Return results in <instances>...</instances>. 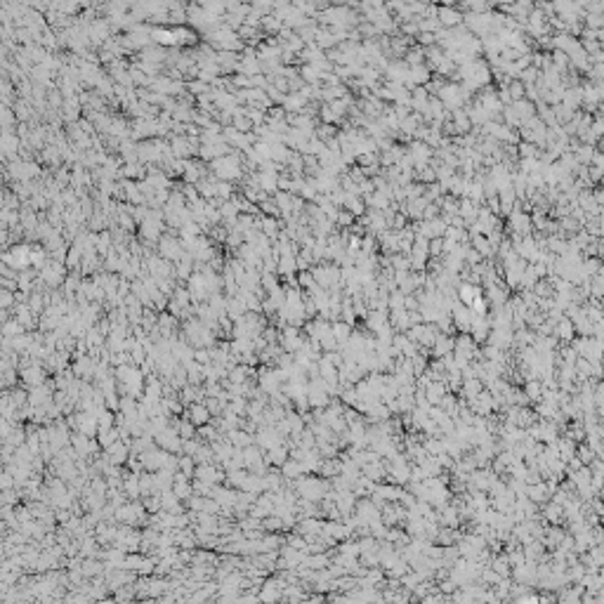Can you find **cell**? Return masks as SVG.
Here are the masks:
<instances>
[{
    "label": "cell",
    "mask_w": 604,
    "mask_h": 604,
    "mask_svg": "<svg viewBox=\"0 0 604 604\" xmlns=\"http://www.w3.org/2000/svg\"><path fill=\"white\" fill-rule=\"evenodd\" d=\"M451 347H453V340H449V338H439V342H437V352L444 354V352H449Z\"/></svg>",
    "instance_id": "cell-31"
},
{
    "label": "cell",
    "mask_w": 604,
    "mask_h": 604,
    "mask_svg": "<svg viewBox=\"0 0 604 604\" xmlns=\"http://www.w3.org/2000/svg\"><path fill=\"white\" fill-rule=\"evenodd\" d=\"M298 286L302 288V290H311V288L317 286L314 274H311V272H298Z\"/></svg>",
    "instance_id": "cell-23"
},
{
    "label": "cell",
    "mask_w": 604,
    "mask_h": 604,
    "mask_svg": "<svg viewBox=\"0 0 604 604\" xmlns=\"http://www.w3.org/2000/svg\"><path fill=\"white\" fill-rule=\"evenodd\" d=\"M293 149L286 147V144H276V147H272V163L276 165H288V161H290V156H293Z\"/></svg>",
    "instance_id": "cell-12"
},
{
    "label": "cell",
    "mask_w": 604,
    "mask_h": 604,
    "mask_svg": "<svg viewBox=\"0 0 604 604\" xmlns=\"http://www.w3.org/2000/svg\"><path fill=\"white\" fill-rule=\"evenodd\" d=\"M571 333H574V321H569L567 317L560 319V324H557V335L564 338V340H569V338H571Z\"/></svg>",
    "instance_id": "cell-24"
},
{
    "label": "cell",
    "mask_w": 604,
    "mask_h": 604,
    "mask_svg": "<svg viewBox=\"0 0 604 604\" xmlns=\"http://www.w3.org/2000/svg\"><path fill=\"white\" fill-rule=\"evenodd\" d=\"M330 330H333V335L338 338L340 342H347V338H349V333H352V328H349V324H333L330 326Z\"/></svg>",
    "instance_id": "cell-26"
},
{
    "label": "cell",
    "mask_w": 604,
    "mask_h": 604,
    "mask_svg": "<svg viewBox=\"0 0 604 604\" xmlns=\"http://www.w3.org/2000/svg\"><path fill=\"white\" fill-rule=\"evenodd\" d=\"M338 137V130H335V125H319L317 128V140H321L324 144H328V142H333Z\"/></svg>",
    "instance_id": "cell-21"
},
{
    "label": "cell",
    "mask_w": 604,
    "mask_h": 604,
    "mask_svg": "<svg viewBox=\"0 0 604 604\" xmlns=\"http://www.w3.org/2000/svg\"><path fill=\"white\" fill-rule=\"evenodd\" d=\"M519 161H529V159H538L541 151H538L536 144H529V142H519Z\"/></svg>",
    "instance_id": "cell-17"
},
{
    "label": "cell",
    "mask_w": 604,
    "mask_h": 604,
    "mask_svg": "<svg viewBox=\"0 0 604 604\" xmlns=\"http://www.w3.org/2000/svg\"><path fill=\"white\" fill-rule=\"evenodd\" d=\"M151 38H153V45H159V48H177V38H175V31L172 29L156 26Z\"/></svg>",
    "instance_id": "cell-7"
},
{
    "label": "cell",
    "mask_w": 604,
    "mask_h": 604,
    "mask_svg": "<svg viewBox=\"0 0 604 604\" xmlns=\"http://www.w3.org/2000/svg\"><path fill=\"white\" fill-rule=\"evenodd\" d=\"M196 356H198V361H208V354L206 352H198Z\"/></svg>",
    "instance_id": "cell-35"
},
{
    "label": "cell",
    "mask_w": 604,
    "mask_h": 604,
    "mask_svg": "<svg viewBox=\"0 0 604 604\" xmlns=\"http://www.w3.org/2000/svg\"><path fill=\"white\" fill-rule=\"evenodd\" d=\"M17 305V293H12V290H0V307L3 309H12V307Z\"/></svg>",
    "instance_id": "cell-25"
},
{
    "label": "cell",
    "mask_w": 604,
    "mask_h": 604,
    "mask_svg": "<svg viewBox=\"0 0 604 604\" xmlns=\"http://www.w3.org/2000/svg\"><path fill=\"white\" fill-rule=\"evenodd\" d=\"M477 298H482V288L475 286V283H460V288H458V300H460L465 307H472V302H475Z\"/></svg>",
    "instance_id": "cell-9"
},
{
    "label": "cell",
    "mask_w": 604,
    "mask_h": 604,
    "mask_svg": "<svg viewBox=\"0 0 604 604\" xmlns=\"http://www.w3.org/2000/svg\"><path fill=\"white\" fill-rule=\"evenodd\" d=\"M159 255L168 262H180L184 257V245L180 241V232H168L163 234V238L159 241Z\"/></svg>",
    "instance_id": "cell-1"
},
{
    "label": "cell",
    "mask_w": 604,
    "mask_h": 604,
    "mask_svg": "<svg viewBox=\"0 0 604 604\" xmlns=\"http://www.w3.org/2000/svg\"><path fill=\"white\" fill-rule=\"evenodd\" d=\"M175 31V38H177V48H194L198 43V33L194 29H187V26H177Z\"/></svg>",
    "instance_id": "cell-8"
},
{
    "label": "cell",
    "mask_w": 604,
    "mask_h": 604,
    "mask_svg": "<svg viewBox=\"0 0 604 604\" xmlns=\"http://www.w3.org/2000/svg\"><path fill=\"white\" fill-rule=\"evenodd\" d=\"M439 97V102L446 106V111H458L460 106L465 104V97H463V87L456 85V83H446L444 90L437 95Z\"/></svg>",
    "instance_id": "cell-2"
},
{
    "label": "cell",
    "mask_w": 604,
    "mask_h": 604,
    "mask_svg": "<svg viewBox=\"0 0 604 604\" xmlns=\"http://www.w3.org/2000/svg\"><path fill=\"white\" fill-rule=\"evenodd\" d=\"M194 420H196V422L206 420V411H203V409H194Z\"/></svg>",
    "instance_id": "cell-33"
},
{
    "label": "cell",
    "mask_w": 604,
    "mask_h": 604,
    "mask_svg": "<svg viewBox=\"0 0 604 604\" xmlns=\"http://www.w3.org/2000/svg\"><path fill=\"white\" fill-rule=\"evenodd\" d=\"M437 19H439V24L444 26V29H456V26H460L465 21V14L458 12V7L441 5L439 12H437Z\"/></svg>",
    "instance_id": "cell-4"
},
{
    "label": "cell",
    "mask_w": 604,
    "mask_h": 604,
    "mask_svg": "<svg viewBox=\"0 0 604 604\" xmlns=\"http://www.w3.org/2000/svg\"><path fill=\"white\" fill-rule=\"evenodd\" d=\"M512 109L517 111V116L522 123L531 121V118H536V104L529 102V99H519V102L512 104Z\"/></svg>",
    "instance_id": "cell-11"
},
{
    "label": "cell",
    "mask_w": 604,
    "mask_h": 604,
    "mask_svg": "<svg viewBox=\"0 0 604 604\" xmlns=\"http://www.w3.org/2000/svg\"><path fill=\"white\" fill-rule=\"evenodd\" d=\"M595 198H597V203L599 206H604V187L599 191H595Z\"/></svg>",
    "instance_id": "cell-34"
},
{
    "label": "cell",
    "mask_w": 604,
    "mask_h": 604,
    "mask_svg": "<svg viewBox=\"0 0 604 604\" xmlns=\"http://www.w3.org/2000/svg\"><path fill=\"white\" fill-rule=\"evenodd\" d=\"M552 45L557 48V52H564V55H569V57L583 48V45H580L574 36H569V33H560V36H555L552 38Z\"/></svg>",
    "instance_id": "cell-5"
},
{
    "label": "cell",
    "mask_w": 604,
    "mask_h": 604,
    "mask_svg": "<svg viewBox=\"0 0 604 604\" xmlns=\"http://www.w3.org/2000/svg\"><path fill=\"white\" fill-rule=\"evenodd\" d=\"M159 328L163 335H170L172 328H175V317H172L170 311H161L159 314Z\"/></svg>",
    "instance_id": "cell-19"
},
{
    "label": "cell",
    "mask_w": 604,
    "mask_h": 604,
    "mask_svg": "<svg viewBox=\"0 0 604 604\" xmlns=\"http://www.w3.org/2000/svg\"><path fill=\"white\" fill-rule=\"evenodd\" d=\"M234 196H236V191H234V184L232 182H217V198H220L222 203L225 201H232Z\"/></svg>",
    "instance_id": "cell-22"
},
{
    "label": "cell",
    "mask_w": 604,
    "mask_h": 604,
    "mask_svg": "<svg viewBox=\"0 0 604 604\" xmlns=\"http://www.w3.org/2000/svg\"><path fill=\"white\" fill-rule=\"evenodd\" d=\"M590 130H592V135H595V137H602V135H604V118H597V121H592Z\"/></svg>",
    "instance_id": "cell-30"
},
{
    "label": "cell",
    "mask_w": 604,
    "mask_h": 604,
    "mask_svg": "<svg viewBox=\"0 0 604 604\" xmlns=\"http://www.w3.org/2000/svg\"><path fill=\"white\" fill-rule=\"evenodd\" d=\"M354 225H356V217H354L349 210H342V208H340V215H338L335 227H349V229H352Z\"/></svg>",
    "instance_id": "cell-28"
},
{
    "label": "cell",
    "mask_w": 604,
    "mask_h": 604,
    "mask_svg": "<svg viewBox=\"0 0 604 604\" xmlns=\"http://www.w3.org/2000/svg\"><path fill=\"white\" fill-rule=\"evenodd\" d=\"M430 255H432V260L444 257V238H432L430 241Z\"/></svg>",
    "instance_id": "cell-27"
},
{
    "label": "cell",
    "mask_w": 604,
    "mask_h": 604,
    "mask_svg": "<svg viewBox=\"0 0 604 604\" xmlns=\"http://www.w3.org/2000/svg\"><path fill=\"white\" fill-rule=\"evenodd\" d=\"M507 222H510V232L514 234H522V236H531V215L529 210H522V208H514L512 213L507 215Z\"/></svg>",
    "instance_id": "cell-3"
},
{
    "label": "cell",
    "mask_w": 604,
    "mask_h": 604,
    "mask_svg": "<svg viewBox=\"0 0 604 604\" xmlns=\"http://www.w3.org/2000/svg\"><path fill=\"white\" fill-rule=\"evenodd\" d=\"M533 293H536L538 300H545V298H552L555 295V286H552V279H541L536 283V288H533Z\"/></svg>",
    "instance_id": "cell-14"
},
{
    "label": "cell",
    "mask_w": 604,
    "mask_h": 604,
    "mask_svg": "<svg viewBox=\"0 0 604 604\" xmlns=\"http://www.w3.org/2000/svg\"><path fill=\"white\" fill-rule=\"evenodd\" d=\"M592 168H597V170L604 172V151H595V156H592Z\"/></svg>",
    "instance_id": "cell-32"
},
{
    "label": "cell",
    "mask_w": 604,
    "mask_h": 604,
    "mask_svg": "<svg viewBox=\"0 0 604 604\" xmlns=\"http://www.w3.org/2000/svg\"><path fill=\"white\" fill-rule=\"evenodd\" d=\"M453 114V128H456V135H470V130H472V121H470V116H467V111H463V109H458V111H451Z\"/></svg>",
    "instance_id": "cell-10"
},
{
    "label": "cell",
    "mask_w": 604,
    "mask_h": 604,
    "mask_svg": "<svg viewBox=\"0 0 604 604\" xmlns=\"http://www.w3.org/2000/svg\"><path fill=\"white\" fill-rule=\"evenodd\" d=\"M574 156H576V161L578 163H592V156H595V149L590 147V144H578L576 147V151H574Z\"/></svg>",
    "instance_id": "cell-20"
},
{
    "label": "cell",
    "mask_w": 604,
    "mask_h": 604,
    "mask_svg": "<svg viewBox=\"0 0 604 604\" xmlns=\"http://www.w3.org/2000/svg\"><path fill=\"white\" fill-rule=\"evenodd\" d=\"M260 213L267 215V217H276V220H281V210H279V206H276L274 196H269L267 201L260 203Z\"/></svg>",
    "instance_id": "cell-18"
},
{
    "label": "cell",
    "mask_w": 604,
    "mask_h": 604,
    "mask_svg": "<svg viewBox=\"0 0 604 604\" xmlns=\"http://www.w3.org/2000/svg\"><path fill=\"white\" fill-rule=\"evenodd\" d=\"M590 295L595 300L604 298V276H595V281L590 283Z\"/></svg>",
    "instance_id": "cell-29"
},
{
    "label": "cell",
    "mask_w": 604,
    "mask_h": 604,
    "mask_svg": "<svg viewBox=\"0 0 604 604\" xmlns=\"http://www.w3.org/2000/svg\"><path fill=\"white\" fill-rule=\"evenodd\" d=\"M507 92H510V97H512V104L519 102V99H526V85L519 78L507 83Z\"/></svg>",
    "instance_id": "cell-15"
},
{
    "label": "cell",
    "mask_w": 604,
    "mask_h": 604,
    "mask_svg": "<svg viewBox=\"0 0 604 604\" xmlns=\"http://www.w3.org/2000/svg\"><path fill=\"white\" fill-rule=\"evenodd\" d=\"M472 248H475L477 253L482 257H491V255H496V248L491 245V241H488L486 236H472Z\"/></svg>",
    "instance_id": "cell-13"
},
{
    "label": "cell",
    "mask_w": 604,
    "mask_h": 604,
    "mask_svg": "<svg viewBox=\"0 0 604 604\" xmlns=\"http://www.w3.org/2000/svg\"><path fill=\"white\" fill-rule=\"evenodd\" d=\"M187 90H189V95L191 97H201V95H208V92L213 90V87L208 85V83H203V80H198V78H194V80H187Z\"/></svg>",
    "instance_id": "cell-16"
},
{
    "label": "cell",
    "mask_w": 604,
    "mask_h": 604,
    "mask_svg": "<svg viewBox=\"0 0 604 604\" xmlns=\"http://www.w3.org/2000/svg\"><path fill=\"white\" fill-rule=\"evenodd\" d=\"M307 104H309V99H307L302 92H290V95H286V99H283V111H286V114H302V111L307 109Z\"/></svg>",
    "instance_id": "cell-6"
}]
</instances>
